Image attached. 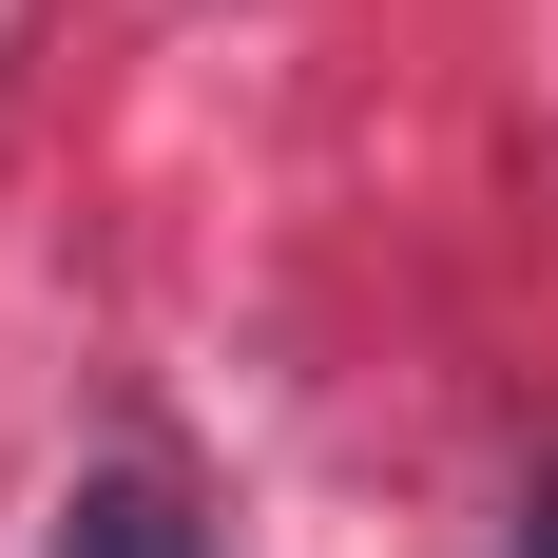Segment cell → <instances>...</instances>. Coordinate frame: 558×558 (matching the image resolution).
Listing matches in <instances>:
<instances>
[{"label": "cell", "mask_w": 558, "mask_h": 558, "mask_svg": "<svg viewBox=\"0 0 558 558\" xmlns=\"http://www.w3.org/2000/svg\"><path fill=\"white\" fill-rule=\"evenodd\" d=\"M58 558H193V520H173L155 482H77V520H58Z\"/></svg>", "instance_id": "cell-1"}, {"label": "cell", "mask_w": 558, "mask_h": 558, "mask_svg": "<svg viewBox=\"0 0 558 558\" xmlns=\"http://www.w3.org/2000/svg\"><path fill=\"white\" fill-rule=\"evenodd\" d=\"M520 558H558V482H539V520H520Z\"/></svg>", "instance_id": "cell-2"}]
</instances>
